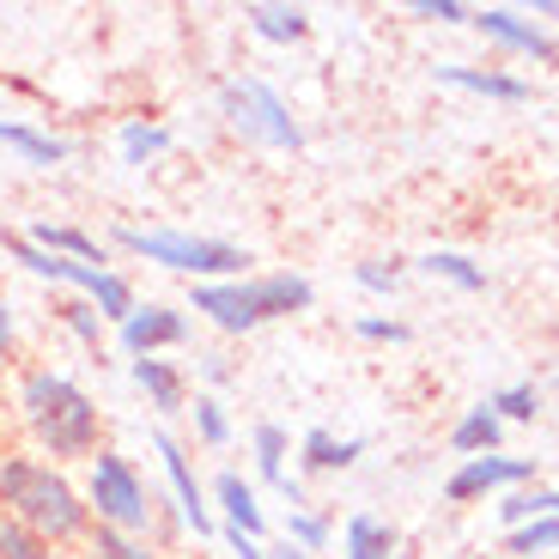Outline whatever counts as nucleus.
I'll return each mask as SVG.
<instances>
[{
  "mask_svg": "<svg viewBox=\"0 0 559 559\" xmlns=\"http://www.w3.org/2000/svg\"><path fill=\"white\" fill-rule=\"evenodd\" d=\"M0 511L43 547L80 542L92 530V504L61 468L37 456H0Z\"/></svg>",
  "mask_w": 559,
  "mask_h": 559,
  "instance_id": "1",
  "label": "nucleus"
},
{
  "mask_svg": "<svg viewBox=\"0 0 559 559\" xmlns=\"http://www.w3.org/2000/svg\"><path fill=\"white\" fill-rule=\"evenodd\" d=\"M189 305L225 329V335H250L262 322H280V317H298V310L317 305V286L305 274H262V280H207L195 286Z\"/></svg>",
  "mask_w": 559,
  "mask_h": 559,
  "instance_id": "2",
  "label": "nucleus"
},
{
  "mask_svg": "<svg viewBox=\"0 0 559 559\" xmlns=\"http://www.w3.org/2000/svg\"><path fill=\"white\" fill-rule=\"evenodd\" d=\"M19 407H25L31 432L49 444V456H92L98 450V402L61 371H31L19 383Z\"/></svg>",
  "mask_w": 559,
  "mask_h": 559,
  "instance_id": "3",
  "label": "nucleus"
},
{
  "mask_svg": "<svg viewBox=\"0 0 559 559\" xmlns=\"http://www.w3.org/2000/svg\"><path fill=\"white\" fill-rule=\"evenodd\" d=\"M116 243L128 255H140V262L189 274L195 286H207V280H243V267H250V250H238V243H225V238H195V231H116Z\"/></svg>",
  "mask_w": 559,
  "mask_h": 559,
  "instance_id": "4",
  "label": "nucleus"
},
{
  "mask_svg": "<svg viewBox=\"0 0 559 559\" xmlns=\"http://www.w3.org/2000/svg\"><path fill=\"white\" fill-rule=\"evenodd\" d=\"M219 110L243 140H255V146H267V153H298V146H305V128H298L293 104L280 98L267 80H225L219 85Z\"/></svg>",
  "mask_w": 559,
  "mask_h": 559,
  "instance_id": "5",
  "label": "nucleus"
},
{
  "mask_svg": "<svg viewBox=\"0 0 559 559\" xmlns=\"http://www.w3.org/2000/svg\"><path fill=\"white\" fill-rule=\"evenodd\" d=\"M85 504L98 511L104 530H146V518H153V492H146V480L134 475V462L128 456H110V450H98L92 456V475H85Z\"/></svg>",
  "mask_w": 559,
  "mask_h": 559,
  "instance_id": "6",
  "label": "nucleus"
},
{
  "mask_svg": "<svg viewBox=\"0 0 559 559\" xmlns=\"http://www.w3.org/2000/svg\"><path fill=\"white\" fill-rule=\"evenodd\" d=\"M518 487H535V462L492 450V456H468V462H462L456 475L444 480V499L450 504H475V499H487V492H518Z\"/></svg>",
  "mask_w": 559,
  "mask_h": 559,
  "instance_id": "7",
  "label": "nucleus"
},
{
  "mask_svg": "<svg viewBox=\"0 0 559 559\" xmlns=\"http://www.w3.org/2000/svg\"><path fill=\"white\" fill-rule=\"evenodd\" d=\"M475 31L487 43H499V49H511V56L554 61V37H547V25H542V19H530V13H518V7H480Z\"/></svg>",
  "mask_w": 559,
  "mask_h": 559,
  "instance_id": "8",
  "label": "nucleus"
},
{
  "mask_svg": "<svg viewBox=\"0 0 559 559\" xmlns=\"http://www.w3.org/2000/svg\"><path fill=\"white\" fill-rule=\"evenodd\" d=\"M153 450H158V462H165V480H170V492H177L182 523L195 535H213V511H207V499H201V480H195V468H189V456H182V444L170 432H153Z\"/></svg>",
  "mask_w": 559,
  "mask_h": 559,
  "instance_id": "9",
  "label": "nucleus"
},
{
  "mask_svg": "<svg viewBox=\"0 0 559 559\" xmlns=\"http://www.w3.org/2000/svg\"><path fill=\"white\" fill-rule=\"evenodd\" d=\"M182 335H189V322L170 305H134V317L122 322V347L134 359H158V347H177Z\"/></svg>",
  "mask_w": 559,
  "mask_h": 559,
  "instance_id": "10",
  "label": "nucleus"
},
{
  "mask_svg": "<svg viewBox=\"0 0 559 559\" xmlns=\"http://www.w3.org/2000/svg\"><path fill=\"white\" fill-rule=\"evenodd\" d=\"M438 85H456V92H475V98H499V104H523L530 98V80H518V73L504 68H462V61H444V68H432Z\"/></svg>",
  "mask_w": 559,
  "mask_h": 559,
  "instance_id": "11",
  "label": "nucleus"
},
{
  "mask_svg": "<svg viewBox=\"0 0 559 559\" xmlns=\"http://www.w3.org/2000/svg\"><path fill=\"white\" fill-rule=\"evenodd\" d=\"M213 499H219V511H225V530H231V535H250V542H262L267 511H262V499H255L250 480H243V475H219V480H213Z\"/></svg>",
  "mask_w": 559,
  "mask_h": 559,
  "instance_id": "12",
  "label": "nucleus"
},
{
  "mask_svg": "<svg viewBox=\"0 0 559 559\" xmlns=\"http://www.w3.org/2000/svg\"><path fill=\"white\" fill-rule=\"evenodd\" d=\"M359 456H365V438H335V432H322V426H310L298 438V462H305L310 475H341Z\"/></svg>",
  "mask_w": 559,
  "mask_h": 559,
  "instance_id": "13",
  "label": "nucleus"
},
{
  "mask_svg": "<svg viewBox=\"0 0 559 559\" xmlns=\"http://www.w3.org/2000/svg\"><path fill=\"white\" fill-rule=\"evenodd\" d=\"M402 554V535H395V523L383 518H347V530H341V559H395Z\"/></svg>",
  "mask_w": 559,
  "mask_h": 559,
  "instance_id": "14",
  "label": "nucleus"
},
{
  "mask_svg": "<svg viewBox=\"0 0 559 559\" xmlns=\"http://www.w3.org/2000/svg\"><path fill=\"white\" fill-rule=\"evenodd\" d=\"M499 438H504V419L492 414L487 402H475L468 414L456 419V426H450V450H456L462 462H468V456H492V450H499Z\"/></svg>",
  "mask_w": 559,
  "mask_h": 559,
  "instance_id": "15",
  "label": "nucleus"
},
{
  "mask_svg": "<svg viewBox=\"0 0 559 559\" xmlns=\"http://www.w3.org/2000/svg\"><path fill=\"white\" fill-rule=\"evenodd\" d=\"M243 19H250V31L262 43H305L310 37V13L305 7H286V0H255Z\"/></svg>",
  "mask_w": 559,
  "mask_h": 559,
  "instance_id": "16",
  "label": "nucleus"
},
{
  "mask_svg": "<svg viewBox=\"0 0 559 559\" xmlns=\"http://www.w3.org/2000/svg\"><path fill=\"white\" fill-rule=\"evenodd\" d=\"M286 444H293V438H286V426H274V419H262V426H255V438H250L262 480H274V487L293 499V511H298V480L286 475Z\"/></svg>",
  "mask_w": 559,
  "mask_h": 559,
  "instance_id": "17",
  "label": "nucleus"
},
{
  "mask_svg": "<svg viewBox=\"0 0 559 559\" xmlns=\"http://www.w3.org/2000/svg\"><path fill=\"white\" fill-rule=\"evenodd\" d=\"M134 383L146 390V402L158 407V414H182V402H189V390H182V371L170 359H134Z\"/></svg>",
  "mask_w": 559,
  "mask_h": 559,
  "instance_id": "18",
  "label": "nucleus"
},
{
  "mask_svg": "<svg viewBox=\"0 0 559 559\" xmlns=\"http://www.w3.org/2000/svg\"><path fill=\"white\" fill-rule=\"evenodd\" d=\"M0 146H13L25 165H68V140H56V134H43V128H25V122H7L0 116Z\"/></svg>",
  "mask_w": 559,
  "mask_h": 559,
  "instance_id": "19",
  "label": "nucleus"
},
{
  "mask_svg": "<svg viewBox=\"0 0 559 559\" xmlns=\"http://www.w3.org/2000/svg\"><path fill=\"white\" fill-rule=\"evenodd\" d=\"M31 243L49 255H68V262H85V267H104V243L85 238V231H73V225H37L31 231Z\"/></svg>",
  "mask_w": 559,
  "mask_h": 559,
  "instance_id": "20",
  "label": "nucleus"
},
{
  "mask_svg": "<svg viewBox=\"0 0 559 559\" xmlns=\"http://www.w3.org/2000/svg\"><path fill=\"white\" fill-rule=\"evenodd\" d=\"M499 518H504V530L535 523V518H559V487H518V492H504Z\"/></svg>",
  "mask_w": 559,
  "mask_h": 559,
  "instance_id": "21",
  "label": "nucleus"
},
{
  "mask_svg": "<svg viewBox=\"0 0 559 559\" xmlns=\"http://www.w3.org/2000/svg\"><path fill=\"white\" fill-rule=\"evenodd\" d=\"M419 267L438 274V280H450V286H462V293H480V286H487V267H480L475 255H462V250H426Z\"/></svg>",
  "mask_w": 559,
  "mask_h": 559,
  "instance_id": "22",
  "label": "nucleus"
},
{
  "mask_svg": "<svg viewBox=\"0 0 559 559\" xmlns=\"http://www.w3.org/2000/svg\"><path fill=\"white\" fill-rule=\"evenodd\" d=\"M504 554H511V559H547V554H559V518H535V523L504 530Z\"/></svg>",
  "mask_w": 559,
  "mask_h": 559,
  "instance_id": "23",
  "label": "nucleus"
},
{
  "mask_svg": "<svg viewBox=\"0 0 559 559\" xmlns=\"http://www.w3.org/2000/svg\"><path fill=\"white\" fill-rule=\"evenodd\" d=\"M170 146V128L158 122H122V158L128 165H146V158H158Z\"/></svg>",
  "mask_w": 559,
  "mask_h": 559,
  "instance_id": "24",
  "label": "nucleus"
},
{
  "mask_svg": "<svg viewBox=\"0 0 559 559\" xmlns=\"http://www.w3.org/2000/svg\"><path fill=\"white\" fill-rule=\"evenodd\" d=\"M487 407L504 419V426H511V419H535L542 414V390H535V383H504L499 395H487Z\"/></svg>",
  "mask_w": 559,
  "mask_h": 559,
  "instance_id": "25",
  "label": "nucleus"
},
{
  "mask_svg": "<svg viewBox=\"0 0 559 559\" xmlns=\"http://www.w3.org/2000/svg\"><path fill=\"white\" fill-rule=\"evenodd\" d=\"M286 542L305 547V554H322L329 547V518L322 511H286Z\"/></svg>",
  "mask_w": 559,
  "mask_h": 559,
  "instance_id": "26",
  "label": "nucleus"
},
{
  "mask_svg": "<svg viewBox=\"0 0 559 559\" xmlns=\"http://www.w3.org/2000/svg\"><path fill=\"white\" fill-rule=\"evenodd\" d=\"M56 317L68 322V329L85 341V347H98V341H104V317L92 310V298H61V305H56Z\"/></svg>",
  "mask_w": 559,
  "mask_h": 559,
  "instance_id": "27",
  "label": "nucleus"
},
{
  "mask_svg": "<svg viewBox=\"0 0 559 559\" xmlns=\"http://www.w3.org/2000/svg\"><path fill=\"white\" fill-rule=\"evenodd\" d=\"M189 414H195L201 444H225V438H231V419H225V407L213 402V395H195V407H189Z\"/></svg>",
  "mask_w": 559,
  "mask_h": 559,
  "instance_id": "28",
  "label": "nucleus"
},
{
  "mask_svg": "<svg viewBox=\"0 0 559 559\" xmlns=\"http://www.w3.org/2000/svg\"><path fill=\"white\" fill-rule=\"evenodd\" d=\"M85 559H153L146 547L134 542V535H122V530H104L98 523V535H92V554Z\"/></svg>",
  "mask_w": 559,
  "mask_h": 559,
  "instance_id": "29",
  "label": "nucleus"
},
{
  "mask_svg": "<svg viewBox=\"0 0 559 559\" xmlns=\"http://www.w3.org/2000/svg\"><path fill=\"white\" fill-rule=\"evenodd\" d=\"M0 559H49V554H43V542H31V535L0 511Z\"/></svg>",
  "mask_w": 559,
  "mask_h": 559,
  "instance_id": "30",
  "label": "nucleus"
},
{
  "mask_svg": "<svg viewBox=\"0 0 559 559\" xmlns=\"http://www.w3.org/2000/svg\"><path fill=\"white\" fill-rule=\"evenodd\" d=\"M414 19H432V25H475V7H462V0H414Z\"/></svg>",
  "mask_w": 559,
  "mask_h": 559,
  "instance_id": "31",
  "label": "nucleus"
},
{
  "mask_svg": "<svg viewBox=\"0 0 559 559\" xmlns=\"http://www.w3.org/2000/svg\"><path fill=\"white\" fill-rule=\"evenodd\" d=\"M353 280H359L365 293H395V286H402V262H359Z\"/></svg>",
  "mask_w": 559,
  "mask_h": 559,
  "instance_id": "32",
  "label": "nucleus"
},
{
  "mask_svg": "<svg viewBox=\"0 0 559 559\" xmlns=\"http://www.w3.org/2000/svg\"><path fill=\"white\" fill-rule=\"evenodd\" d=\"M353 329H359V341H390V347L407 341V322H395V317H359Z\"/></svg>",
  "mask_w": 559,
  "mask_h": 559,
  "instance_id": "33",
  "label": "nucleus"
},
{
  "mask_svg": "<svg viewBox=\"0 0 559 559\" xmlns=\"http://www.w3.org/2000/svg\"><path fill=\"white\" fill-rule=\"evenodd\" d=\"M225 542H231V554H238V559H267L262 542H250V535H231V530H225Z\"/></svg>",
  "mask_w": 559,
  "mask_h": 559,
  "instance_id": "34",
  "label": "nucleus"
},
{
  "mask_svg": "<svg viewBox=\"0 0 559 559\" xmlns=\"http://www.w3.org/2000/svg\"><path fill=\"white\" fill-rule=\"evenodd\" d=\"M7 353H13V310L0 298V365H7Z\"/></svg>",
  "mask_w": 559,
  "mask_h": 559,
  "instance_id": "35",
  "label": "nucleus"
},
{
  "mask_svg": "<svg viewBox=\"0 0 559 559\" xmlns=\"http://www.w3.org/2000/svg\"><path fill=\"white\" fill-rule=\"evenodd\" d=\"M262 554H267V559H310L305 547H293V542H274V547H262Z\"/></svg>",
  "mask_w": 559,
  "mask_h": 559,
  "instance_id": "36",
  "label": "nucleus"
},
{
  "mask_svg": "<svg viewBox=\"0 0 559 559\" xmlns=\"http://www.w3.org/2000/svg\"><path fill=\"white\" fill-rule=\"evenodd\" d=\"M530 19H547V25H559V0H535Z\"/></svg>",
  "mask_w": 559,
  "mask_h": 559,
  "instance_id": "37",
  "label": "nucleus"
},
{
  "mask_svg": "<svg viewBox=\"0 0 559 559\" xmlns=\"http://www.w3.org/2000/svg\"><path fill=\"white\" fill-rule=\"evenodd\" d=\"M395 559H414V554H395Z\"/></svg>",
  "mask_w": 559,
  "mask_h": 559,
  "instance_id": "38",
  "label": "nucleus"
}]
</instances>
